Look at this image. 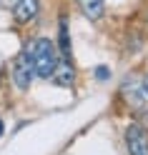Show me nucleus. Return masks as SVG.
<instances>
[{"label": "nucleus", "instance_id": "obj_4", "mask_svg": "<svg viewBox=\"0 0 148 155\" xmlns=\"http://www.w3.org/2000/svg\"><path fill=\"white\" fill-rule=\"evenodd\" d=\"M50 80L58 85V88H73L75 70H73V65L68 63V58H65V60H58L55 70H53V75H50Z\"/></svg>", "mask_w": 148, "mask_h": 155}, {"label": "nucleus", "instance_id": "obj_9", "mask_svg": "<svg viewBox=\"0 0 148 155\" xmlns=\"http://www.w3.org/2000/svg\"><path fill=\"white\" fill-rule=\"evenodd\" d=\"M143 93L148 95V75H146V80H143Z\"/></svg>", "mask_w": 148, "mask_h": 155}, {"label": "nucleus", "instance_id": "obj_7", "mask_svg": "<svg viewBox=\"0 0 148 155\" xmlns=\"http://www.w3.org/2000/svg\"><path fill=\"white\" fill-rule=\"evenodd\" d=\"M60 53H63V58H71V40H68V25H65V20H60Z\"/></svg>", "mask_w": 148, "mask_h": 155}, {"label": "nucleus", "instance_id": "obj_1", "mask_svg": "<svg viewBox=\"0 0 148 155\" xmlns=\"http://www.w3.org/2000/svg\"><path fill=\"white\" fill-rule=\"evenodd\" d=\"M28 55H30L33 60V70L38 78H43V80H50V75L58 65V53H55V45L48 40V38H38L33 40L30 45L25 48Z\"/></svg>", "mask_w": 148, "mask_h": 155}, {"label": "nucleus", "instance_id": "obj_5", "mask_svg": "<svg viewBox=\"0 0 148 155\" xmlns=\"http://www.w3.org/2000/svg\"><path fill=\"white\" fill-rule=\"evenodd\" d=\"M38 10H40V3L38 0H18L13 5V15H15L18 23H30L38 15Z\"/></svg>", "mask_w": 148, "mask_h": 155}, {"label": "nucleus", "instance_id": "obj_6", "mask_svg": "<svg viewBox=\"0 0 148 155\" xmlns=\"http://www.w3.org/2000/svg\"><path fill=\"white\" fill-rule=\"evenodd\" d=\"M81 3V10L85 18H91V20H101L105 8H103V0H78Z\"/></svg>", "mask_w": 148, "mask_h": 155}, {"label": "nucleus", "instance_id": "obj_8", "mask_svg": "<svg viewBox=\"0 0 148 155\" xmlns=\"http://www.w3.org/2000/svg\"><path fill=\"white\" fill-rule=\"evenodd\" d=\"M108 75H111V73H108V68H98V70H95V78H98V80H108Z\"/></svg>", "mask_w": 148, "mask_h": 155}, {"label": "nucleus", "instance_id": "obj_10", "mask_svg": "<svg viewBox=\"0 0 148 155\" xmlns=\"http://www.w3.org/2000/svg\"><path fill=\"white\" fill-rule=\"evenodd\" d=\"M3 133H5V125H3V120H0V138H3Z\"/></svg>", "mask_w": 148, "mask_h": 155}, {"label": "nucleus", "instance_id": "obj_3", "mask_svg": "<svg viewBox=\"0 0 148 155\" xmlns=\"http://www.w3.org/2000/svg\"><path fill=\"white\" fill-rule=\"evenodd\" d=\"M126 148L128 155H148V135L141 125H128L126 128Z\"/></svg>", "mask_w": 148, "mask_h": 155}, {"label": "nucleus", "instance_id": "obj_2", "mask_svg": "<svg viewBox=\"0 0 148 155\" xmlns=\"http://www.w3.org/2000/svg\"><path fill=\"white\" fill-rule=\"evenodd\" d=\"M33 78H35L33 60H30V55H28V50H23L13 63V83H15L18 90H28L30 83H33Z\"/></svg>", "mask_w": 148, "mask_h": 155}]
</instances>
